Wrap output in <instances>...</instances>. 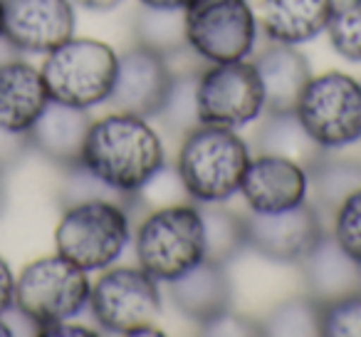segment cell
<instances>
[{"label":"cell","mask_w":361,"mask_h":337,"mask_svg":"<svg viewBox=\"0 0 361 337\" xmlns=\"http://www.w3.org/2000/svg\"><path fill=\"white\" fill-rule=\"evenodd\" d=\"M186 45L198 60H247L257 45L260 23L250 0H191L183 8Z\"/></svg>","instance_id":"obj_9"},{"label":"cell","mask_w":361,"mask_h":337,"mask_svg":"<svg viewBox=\"0 0 361 337\" xmlns=\"http://www.w3.org/2000/svg\"><path fill=\"white\" fill-rule=\"evenodd\" d=\"M196 75H176L173 87H171V95L166 100L164 110L159 112V117L171 126L173 131H183L186 134L191 126L198 124L196 114Z\"/></svg>","instance_id":"obj_29"},{"label":"cell","mask_w":361,"mask_h":337,"mask_svg":"<svg viewBox=\"0 0 361 337\" xmlns=\"http://www.w3.org/2000/svg\"><path fill=\"white\" fill-rule=\"evenodd\" d=\"M13 297H16V271L0 256V315L13 312Z\"/></svg>","instance_id":"obj_31"},{"label":"cell","mask_w":361,"mask_h":337,"mask_svg":"<svg viewBox=\"0 0 361 337\" xmlns=\"http://www.w3.org/2000/svg\"><path fill=\"white\" fill-rule=\"evenodd\" d=\"M136 35L139 42L164 55L188 50L186 32H183V11H151L141 8L136 18Z\"/></svg>","instance_id":"obj_24"},{"label":"cell","mask_w":361,"mask_h":337,"mask_svg":"<svg viewBox=\"0 0 361 337\" xmlns=\"http://www.w3.org/2000/svg\"><path fill=\"white\" fill-rule=\"evenodd\" d=\"M240 196L252 213H280L310 201V169L290 156L260 151L247 164Z\"/></svg>","instance_id":"obj_14"},{"label":"cell","mask_w":361,"mask_h":337,"mask_svg":"<svg viewBox=\"0 0 361 337\" xmlns=\"http://www.w3.org/2000/svg\"><path fill=\"white\" fill-rule=\"evenodd\" d=\"M35 335H42V337H67V335H99V330L94 327H87L82 322L75 320H62V322H55V325H47V327H40Z\"/></svg>","instance_id":"obj_32"},{"label":"cell","mask_w":361,"mask_h":337,"mask_svg":"<svg viewBox=\"0 0 361 337\" xmlns=\"http://www.w3.org/2000/svg\"><path fill=\"white\" fill-rule=\"evenodd\" d=\"M90 122L92 117L87 110H75V107L50 102L27 134V144L30 149L40 151L45 159H50L52 164L70 169V166L80 164Z\"/></svg>","instance_id":"obj_17"},{"label":"cell","mask_w":361,"mask_h":337,"mask_svg":"<svg viewBox=\"0 0 361 337\" xmlns=\"http://www.w3.org/2000/svg\"><path fill=\"white\" fill-rule=\"evenodd\" d=\"M297 266H302L307 295L317 302H329L334 297L361 290V268L336 246L329 231Z\"/></svg>","instance_id":"obj_20"},{"label":"cell","mask_w":361,"mask_h":337,"mask_svg":"<svg viewBox=\"0 0 361 337\" xmlns=\"http://www.w3.org/2000/svg\"><path fill=\"white\" fill-rule=\"evenodd\" d=\"M324 233L319 208L310 201L280 213L245 216L247 248L275 263H300Z\"/></svg>","instance_id":"obj_12"},{"label":"cell","mask_w":361,"mask_h":337,"mask_svg":"<svg viewBox=\"0 0 361 337\" xmlns=\"http://www.w3.org/2000/svg\"><path fill=\"white\" fill-rule=\"evenodd\" d=\"M319 335L361 337V290L319 302Z\"/></svg>","instance_id":"obj_28"},{"label":"cell","mask_w":361,"mask_h":337,"mask_svg":"<svg viewBox=\"0 0 361 337\" xmlns=\"http://www.w3.org/2000/svg\"><path fill=\"white\" fill-rule=\"evenodd\" d=\"M267 335H319V302L307 297H292L280 302L262 322Z\"/></svg>","instance_id":"obj_26"},{"label":"cell","mask_w":361,"mask_h":337,"mask_svg":"<svg viewBox=\"0 0 361 337\" xmlns=\"http://www.w3.org/2000/svg\"><path fill=\"white\" fill-rule=\"evenodd\" d=\"M336 0H262L260 30L270 42L305 45L326 30Z\"/></svg>","instance_id":"obj_18"},{"label":"cell","mask_w":361,"mask_h":337,"mask_svg":"<svg viewBox=\"0 0 361 337\" xmlns=\"http://www.w3.org/2000/svg\"><path fill=\"white\" fill-rule=\"evenodd\" d=\"M361 187V161H334L324 154L310 166V191H314V206L334 211L344 196Z\"/></svg>","instance_id":"obj_23"},{"label":"cell","mask_w":361,"mask_h":337,"mask_svg":"<svg viewBox=\"0 0 361 337\" xmlns=\"http://www.w3.org/2000/svg\"><path fill=\"white\" fill-rule=\"evenodd\" d=\"M255 70L265 90V112H295L302 90L310 82V60L297 45L272 42L255 57Z\"/></svg>","instance_id":"obj_19"},{"label":"cell","mask_w":361,"mask_h":337,"mask_svg":"<svg viewBox=\"0 0 361 337\" xmlns=\"http://www.w3.org/2000/svg\"><path fill=\"white\" fill-rule=\"evenodd\" d=\"M72 0H3V42L18 55H47L75 35Z\"/></svg>","instance_id":"obj_11"},{"label":"cell","mask_w":361,"mask_h":337,"mask_svg":"<svg viewBox=\"0 0 361 337\" xmlns=\"http://www.w3.org/2000/svg\"><path fill=\"white\" fill-rule=\"evenodd\" d=\"M164 295L161 283L136 266H109L92 280L90 310L94 325L106 335H164L154 320Z\"/></svg>","instance_id":"obj_7"},{"label":"cell","mask_w":361,"mask_h":337,"mask_svg":"<svg viewBox=\"0 0 361 337\" xmlns=\"http://www.w3.org/2000/svg\"><path fill=\"white\" fill-rule=\"evenodd\" d=\"M198 124L240 129L265 114V90L255 62H213L196 75Z\"/></svg>","instance_id":"obj_10"},{"label":"cell","mask_w":361,"mask_h":337,"mask_svg":"<svg viewBox=\"0 0 361 337\" xmlns=\"http://www.w3.org/2000/svg\"><path fill=\"white\" fill-rule=\"evenodd\" d=\"M92 278L60 253L40 256L16 273L13 312L23 317L32 332L62 320H75L90 305Z\"/></svg>","instance_id":"obj_5"},{"label":"cell","mask_w":361,"mask_h":337,"mask_svg":"<svg viewBox=\"0 0 361 337\" xmlns=\"http://www.w3.org/2000/svg\"><path fill=\"white\" fill-rule=\"evenodd\" d=\"M80 166L129 201L166 169V146L146 117L111 110L90 122Z\"/></svg>","instance_id":"obj_1"},{"label":"cell","mask_w":361,"mask_h":337,"mask_svg":"<svg viewBox=\"0 0 361 337\" xmlns=\"http://www.w3.org/2000/svg\"><path fill=\"white\" fill-rule=\"evenodd\" d=\"M324 32L336 55L361 62V0H336Z\"/></svg>","instance_id":"obj_25"},{"label":"cell","mask_w":361,"mask_h":337,"mask_svg":"<svg viewBox=\"0 0 361 337\" xmlns=\"http://www.w3.org/2000/svg\"><path fill=\"white\" fill-rule=\"evenodd\" d=\"M136 263L169 285L206 261V226L196 203H169L141 218L134 236Z\"/></svg>","instance_id":"obj_4"},{"label":"cell","mask_w":361,"mask_h":337,"mask_svg":"<svg viewBox=\"0 0 361 337\" xmlns=\"http://www.w3.org/2000/svg\"><path fill=\"white\" fill-rule=\"evenodd\" d=\"M173 80L176 72L169 65V55L139 42L119 55L114 90L106 105L146 119L159 117L171 95Z\"/></svg>","instance_id":"obj_13"},{"label":"cell","mask_w":361,"mask_h":337,"mask_svg":"<svg viewBox=\"0 0 361 337\" xmlns=\"http://www.w3.org/2000/svg\"><path fill=\"white\" fill-rule=\"evenodd\" d=\"M16 332H13L11 322H8V315H0V337H13Z\"/></svg>","instance_id":"obj_35"},{"label":"cell","mask_w":361,"mask_h":337,"mask_svg":"<svg viewBox=\"0 0 361 337\" xmlns=\"http://www.w3.org/2000/svg\"><path fill=\"white\" fill-rule=\"evenodd\" d=\"M6 206V189H3V174H0V211Z\"/></svg>","instance_id":"obj_36"},{"label":"cell","mask_w":361,"mask_h":337,"mask_svg":"<svg viewBox=\"0 0 361 337\" xmlns=\"http://www.w3.org/2000/svg\"><path fill=\"white\" fill-rule=\"evenodd\" d=\"M50 105L40 65L23 57L0 62V131L27 136Z\"/></svg>","instance_id":"obj_15"},{"label":"cell","mask_w":361,"mask_h":337,"mask_svg":"<svg viewBox=\"0 0 361 337\" xmlns=\"http://www.w3.org/2000/svg\"><path fill=\"white\" fill-rule=\"evenodd\" d=\"M252 154L238 129L196 124L183 134L176 156V177L193 203H226L240 194Z\"/></svg>","instance_id":"obj_2"},{"label":"cell","mask_w":361,"mask_h":337,"mask_svg":"<svg viewBox=\"0 0 361 337\" xmlns=\"http://www.w3.org/2000/svg\"><path fill=\"white\" fill-rule=\"evenodd\" d=\"M27 149H30L27 136H16L0 131V174L6 172V169H11V166H16Z\"/></svg>","instance_id":"obj_30"},{"label":"cell","mask_w":361,"mask_h":337,"mask_svg":"<svg viewBox=\"0 0 361 337\" xmlns=\"http://www.w3.org/2000/svg\"><path fill=\"white\" fill-rule=\"evenodd\" d=\"M267 122L262 124L257 141L260 151L265 154H280L300 161L310 169L324 151L305 134V129L297 122L295 112H265Z\"/></svg>","instance_id":"obj_21"},{"label":"cell","mask_w":361,"mask_h":337,"mask_svg":"<svg viewBox=\"0 0 361 337\" xmlns=\"http://www.w3.org/2000/svg\"><path fill=\"white\" fill-rule=\"evenodd\" d=\"M329 236L361 268V187L341 199L331 211Z\"/></svg>","instance_id":"obj_27"},{"label":"cell","mask_w":361,"mask_h":337,"mask_svg":"<svg viewBox=\"0 0 361 337\" xmlns=\"http://www.w3.org/2000/svg\"><path fill=\"white\" fill-rule=\"evenodd\" d=\"M141 8H151V11H183L191 0H139Z\"/></svg>","instance_id":"obj_33"},{"label":"cell","mask_w":361,"mask_h":337,"mask_svg":"<svg viewBox=\"0 0 361 337\" xmlns=\"http://www.w3.org/2000/svg\"><path fill=\"white\" fill-rule=\"evenodd\" d=\"M75 6L87 8V11H94V13H106V11H114L119 8L124 0H72Z\"/></svg>","instance_id":"obj_34"},{"label":"cell","mask_w":361,"mask_h":337,"mask_svg":"<svg viewBox=\"0 0 361 337\" xmlns=\"http://www.w3.org/2000/svg\"><path fill=\"white\" fill-rule=\"evenodd\" d=\"M305 134L322 151H339L361 141V82L346 72L312 75L295 105Z\"/></svg>","instance_id":"obj_8"},{"label":"cell","mask_w":361,"mask_h":337,"mask_svg":"<svg viewBox=\"0 0 361 337\" xmlns=\"http://www.w3.org/2000/svg\"><path fill=\"white\" fill-rule=\"evenodd\" d=\"M203 226H206V261L228 263L247 248L245 238V216L228 211L223 203H208L201 206Z\"/></svg>","instance_id":"obj_22"},{"label":"cell","mask_w":361,"mask_h":337,"mask_svg":"<svg viewBox=\"0 0 361 337\" xmlns=\"http://www.w3.org/2000/svg\"><path fill=\"white\" fill-rule=\"evenodd\" d=\"M169 297L180 315L203 327L231 310V276L223 263L203 261L169 283Z\"/></svg>","instance_id":"obj_16"},{"label":"cell","mask_w":361,"mask_h":337,"mask_svg":"<svg viewBox=\"0 0 361 337\" xmlns=\"http://www.w3.org/2000/svg\"><path fill=\"white\" fill-rule=\"evenodd\" d=\"M119 55L109 42L72 35L42 55V80L50 102L92 112L109 102L116 80Z\"/></svg>","instance_id":"obj_6"},{"label":"cell","mask_w":361,"mask_h":337,"mask_svg":"<svg viewBox=\"0 0 361 337\" xmlns=\"http://www.w3.org/2000/svg\"><path fill=\"white\" fill-rule=\"evenodd\" d=\"M134 228L124 199L94 196L65 203L55 226V253L77 268L99 273L119 263Z\"/></svg>","instance_id":"obj_3"},{"label":"cell","mask_w":361,"mask_h":337,"mask_svg":"<svg viewBox=\"0 0 361 337\" xmlns=\"http://www.w3.org/2000/svg\"><path fill=\"white\" fill-rule=\"evenodd\" d=\"M0 42H3V0H0Z\"/></svg>","instance_id":"obj_37"}]
</instances>
